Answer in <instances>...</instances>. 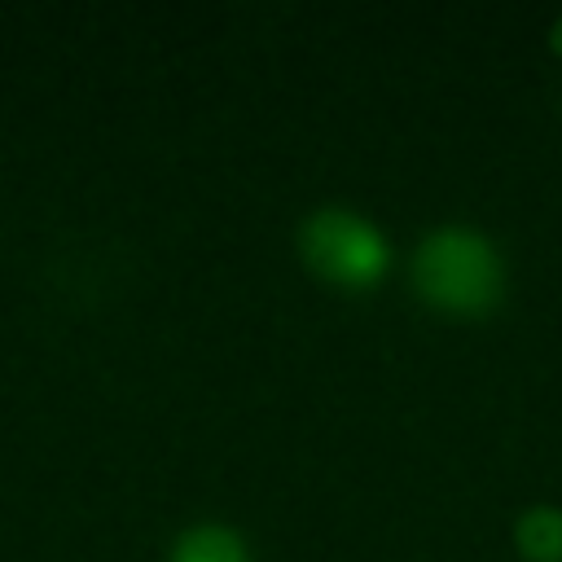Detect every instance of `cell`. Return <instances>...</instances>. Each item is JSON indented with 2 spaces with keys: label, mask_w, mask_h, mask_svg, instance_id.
<instances>
[{
  "label": "cell",
  "mask_w": 562,
  "mask_h": 562,
  "mask_svg": "<svg viewBox=\"0 0 562 562\" xmlns=\"http://www.w3.org/2000/svg\"><path fill=\"white\" fill-rule=\"evenodd\" d=\"M299 246H303V259L325 281L347 285V290H364V285L382 281L386 259H391L382 233L342 206H321L316 215H307Z\"/></svg>",
  "instance_id": "2"
},
{
  "label": "cell",
  "mask_w": 562,
  "mask_h": 562,
  "mask_svg": "<svg viewBox=\"0 0 562 562\" xmlns=\"http://www.w3.org/2000/svg\"><path fill=\"white\" fill-rule=\"evenodd\" d=\"M518 549L536 562L562 558V509H531L518 522Z\"/></svg>",
  "instance_id": "4"
},
{
  "label": "cell",
  "mask_w": 562,
  "mask_h": 562,
  "mask_svg": "<svg viewBox=\"0 0 562 562\" xmlns=\"http://www.w3.org/2000/svg\"><path fill=\"white\" fill-rule=\"evenodd\" d=\"M553 48H558V53H562V22H558V26H553Z\"/></svg>",
  "instance_id": "5"
},
{
  "label": "cell",
  "mask_w": 562,
  "mask_h": 562,
  "mask_svg": "<svg viewBox=\"0 0 562 562\" xmlns=\"http://www.w3.org/2000/svg\"><path fill=\"white\" fill-rule=\"evenodd\" d=\"M171 562H246V549L228 527L206 522V527H193L180 536Z\"/></svg>",
  "instance_id": "3"
},
{
  "label": "cell",
  "mask_w": 562,
  "mask_h": 562,
  "mask_svg": "<svg viewBox=\"0 0 562 562\" xmlns=\"http://www.w3.org/2000/svg\"><path fill=\"white\" fill-rule=\"evenodd\" d=\"M413 281L435 307L474 316L501 299L505 272H501V259L487 237H479L470 228H443L422 241V250L413 259Z\"/></svg>",
  "instance_id": "1"
}]
</instances>
